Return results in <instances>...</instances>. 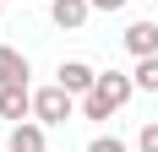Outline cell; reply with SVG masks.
I'll return each instance as SVG.
<instances>
[{
	"label": "cell",
	"mask_w": 158,
	"mask_h": 152,
	"mask_svg": "<svg viewBox=\"0 0 158 152\" xmlns=\"http://www.w3.org/2000/svg\"><path fill=\"white\" fill-rule=\"evenodd\" d=\"M136 92H158V54H147V60H136Z\"/></svg>",
	"instance_id": "9c48e42d"
},
{
	"label": "cell",
	"mask_w": 158,
	"mask_h": 152,
	"mask_svg": "<svg viewBox=\"0 0 158 152\" xmlns=\"http://www.w3.org/2000/svg\"><path fill=\"white\" fill-rule=\"evenodd\" d=\"M55 82H60L65 92H77V98H87V92L98 87V71L87 60H60V71H55Z\"/></svg>",
	"instance_id": "3957f363"
},
{
	"label": "cell",
	"mask_w": 158,
	"mask_h": 152,
	"mask_svg": "<svg viewBox=\"0 0 158 152\" xmlns=\"http://www.w3.org/2000/svg\"><path fill=\"white\" fill-rule=\"evenodd\" d=\"M131 0H93V11H126Z\"/></svg>",
	"instance_id": "7c38bea8"
},
{
	"label": "cell",
	"mask_w": 158,
	"mask_h": 152,
	"mask_svg": "<svg viewBox=\"0 0 158 152\" xmlns=\"http://www.w3.org/2000/svg\"><path fill=\"white\" fill-rule=\"evenodd\" d=\"M131 92H136V76H126V71H98V87L82 98V120H109L114 109L131 103Z\"/></svg>",
	"instance_id": "6da1fadb"
},
{
	"label": "cell",
	"mask_w": 158,
	"mask_h": 152,
	"mask_svg": "<svg viewBox=\"0 0 158 152\" xmlns=\"http://www.w3.org/2000/svg\"><path fill=\"white\" fill-rule=\"evenodd\" d=\"M6 152H49V141H44V125H38V120H22V125H11V136H6Z\"/></svg>",
	"instance_id": "8992f818"
},
{
	"label": "cell",
	"mask_w": 158,
	"mask_h": 152,
	"mask_svg": "<svg viewBox=\"0 0 158 152\" xmlns=\"http://www.w3.org/2000/svg\"><path fill=\"white\" fill-rule=\"evenodd\" d=\"M120 38H126V49L136 54V60H147V54H158V22H131V27L120 33Z\"/></svg>",
	"instance_id": "52a82bcc"
},
{
	"label": "cell",
	"mask_w": 158,
	"mask_h": 152,
	"mask_svg": "<svg viewBox=\"0 0 158 152\" xmlns=\"http://www.w3.org/2000/svg\"><path fill=\"white\" fill-rule=\"evenodd\" d=\"M77 109H82V98H77V92H65L60 82H49V87L33 92V120H38V125H65Z\"/></svg>",
	"instance_id": "7a4b0ae2"
},
{
	"label": "cell",
	"mask_w": 158,
	"mask_h": 152,
	"mask_svg": "<svg viewBox=\"0 0 158 152\" xmlns=\"http://www.w3.org/2000/svg\"><path fill=\"white\" fill-rule=\"evenodd\" d=\"M87 152H131V147H126L120 136H93V141H87Z\"/></svg>",
	"instance_id": "8fae6325"
},
{
	"label": "cell",
	"mask_w": 158,
	"mask_h": 152,
	"mask_svg": "<svg viewBox=\"0 0 158 152\" xmlns=\"http://www.w3.org/2000/svg\"><path fill=\"white\" fill-rule=\"evenodd\" d=\"M27 76H33L27 54H22V49H11V44H0V87H11V82H27Z\"/></svg>",
	"instance_id": "ba28073f"
},
{
	"label": "cell",
	"mask_w": 158,
	"mask_h": 152,
	"mask_svg": "<svg viewBox=\"0 0 158 152\" xmlns=\"http://www.w3.org/2000/svg\"><path fill=\"white\" fill-rule=\"evenodd\" d=\"M87 16H93V0H49V22L60 33H77Z\"/></svg>",
	"instance_id": "5b68a950"
},
{
	"label": "cell",
	"mask_w": 158,
	"mask_h": 152,
	"mask_svg": "<svg viewBox=\"0 0 158 152\" xmlns=\"http://www.w3.org/2000/svg\"><path fill=\"white\" fill-rule=\"evenodd\" d=\"M27 114H33V87H27V82H11V87H0V120L22 125Z\"/></svg>",
	"instance_id": "277c9868"
},
{
	"label": "cell",
	"mask_w": 158,
	"mask_h": 152,
	"mask_svg": "<svg viewBox=\"0 0 158 152\" xmlns=\"http://www.w3.org/2000/svg\"><path fill=\"white\" fill-rule=\"evenodd\" d=\"M136 152H158V120H147L136 130Z\"/></svg>",
	"instance_id": "30bf717a"
}]
</instances>
